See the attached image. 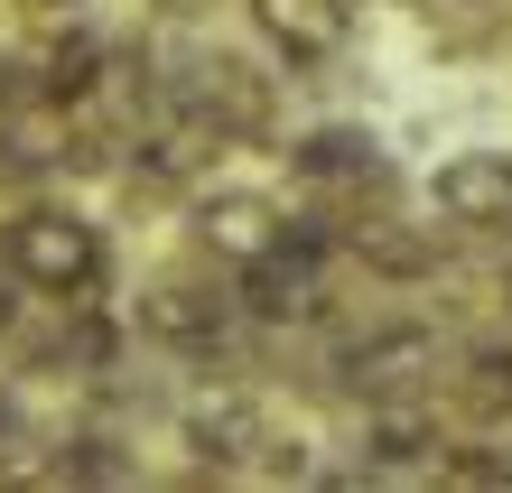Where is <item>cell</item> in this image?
I'll return each instance as SVG.
<instances>
[{"instance_id":"cell-2","label":"cell","mask_w":512,"mask_h":493,"mask_svg":"<svg viewBox=\"0 0 512 493\" xmlns=\"http://www.w3.org/2000/svg\"><path fill=\"white\" fill-rule=\"evenodd\" d=\"M438 335L429 326H373L364 345L345 354V391L364 400V410H419V400L438 391Z\"/></svg>"},{"instance_id":"cell-6","label":"cell","mask_w":512,"mask_h":493,"mask_svg":"<svg viewBox=\"0 0 512 493\" xmlns=\"http://www.w3.org/2000/svg\"><path fill=\"white\" fill-rule=\"evenodd\" d=\"M196 242H205L215 261H261L270 242H289V233H280V205H270V196L224 187V196H205V205H196Z\"/></svg>"},{"instance_id":"cell-11","label":"cell","mask_w":512,"mask_h":493,"mask_svg":"<svg viewBox=\"0 0 512 493\" xmlns=\"http://www.w3.org/2000/svg\"><path fill=\"white\" fill-rule=\"evenodd\" d=\"M503 307H512V270H503Z\"/></svg>"},{"instance_id":"cell-3","label":"cell","mask_w":512,"mask_h":493,"mask_svg":"<svg viewBox=\"0 0 512 493\" xmlns=\"http://www.w3.org/2000/svg\"><path fill=\"white\" fill-rule=\"evenodd\" d=\"M429 205L457 233H503L512 224V149H457V159L429 177Z\"/></svg>"},{"instance_id":"cell-10","label":"cell","mask_w":512,"mask_h":493,"mask_svg":"<svg viewBox=\"0 0 512 493\" xmlns=\"http://www.w3.org/2000/svg\"><path fill=\"white\" fill-rule=\"evenodd\" d=\"M28 10H66V0H28Z\"/></svg>"},{"instance_id":"cell-7","label":"cell","mask_w":512,"mask_h":493,"mask_svg":"<svg viewBox=\"0 0 512 493\" xmlns=\"http://www.w3.org/2000/svg\"><path fill=\"white\" fill-rule=\"evenodd\" d=\"M289 168L308 177L317 196H354L364 205V187H382V149H373V131H308L289 149Z\"/></svg>"},{"instance_id":"cell-5","label":"cell","mask_w":512,"mask_h":493,"mask_svg":"<svg viewBox=\"0 0 512 493\" xmlns=\"http://www.w3.org/2000/svg\"><path fill=\"white\" fill-rule=\"evenodd\" d=\"M224 317H233V298L205 289V280H159V289L140 298V326L159 335V345H177V354H205L224 335Z\"/></svg>"},{"instance_id":"cell-9","label":"cell","mask_w":512,"mask_h":493,"mask_svg":"<svg viewBox=\"0 0 512 493\" xmlns=\"http://www.w3.org/2000/svg\"><path fill=\"white\" fill-rule=\"evenodd\" d=\"M447 391H457V410H466L475 428H503V419H512V345L466 354L457 373H447Z\"/></svg>"},{"instance_id":"cell-4","label":"cell","mask_w":512,"mask_h":493,"mask_svg":"<svg viewBox=\"0 0 512 493\" xmlns=\"http://www.w3.org/2000/svg\"><path fill=\"white\" fill-rule=\"evenodd\" d=\"M243 307L261 326H308L326 307V280H317V242H270L261 261H243Z\"/></svg>"},{"instance_id":"cell-1","label":"cell","mask_w":512,"mask_h":493,"mask_svg":"<svg viewBox=\"0 0 512 493\" xmlns=\"http://www.w3.org/2000/svg\"><path fill=\"white\" fill-rule=\"evenodd\" d=\"M0 270H10L19 289L56 298V307H84L94 280H103V233L84 224V214H66V205H28V214H10V233H0Z\"/></svg>"},{"instance_id":"cell-8","label":"cell","mask_w":512,"mask_h":493,"mask_svg":"<svg viewBox=\"0 0 512 493\" xmlns=\"http://www.w3.org/2000/svg\"><path fill=\"white\" fill-rule=\"evenodd\" d=\"M187 438H196V456L205 466H243L252 447H270V419H261V400H243V391H224V400H205V410L187 419Z\"/></svg>"}]
</instances>
